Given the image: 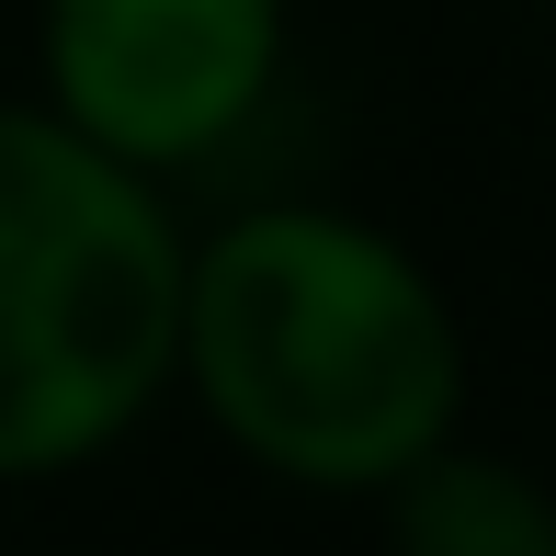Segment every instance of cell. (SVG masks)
Segmentation results:
<instances>
[{"instance_id":"6da1fadb","label":"cell","mask_w":556,"mask_h":556,"mask_svg":"<svg viewBox=\"0 0 556 556\" xmlns=\"http://www.w3.org/2000/svg\"><path fill=\"white\" fill-rule=\"evenodd\" d=\"M205 420L285 489H397L466 409L443 285L364 216L262 205L182 250V352Z\"/></svg>"},{"instance_id":"7a4b0ae2","label":"cell","mask_w":556,"mask_h":556,"mask_svg":"<svg viewBox=\"0 0 556 556\" xmlns=\"http://www.w3.org/2000/svg\"><path fill=\"white\" fill-rule=\"evenodd\" d=\"M182 352V227L148 170L0 103V477L91 466Z\"/></svg>"},{"instance_id":"3957f363","label":"cell","mask_w":556,"mask_h":556,"mask_svg":"<svg viewBox=\"0 0 556 556\" xmlns=\"http://www.w3.org/2000/svg\"><path fill=\"white\" fill-rule=\"evenodd\" d=\"M46 114L125 170L216 160L285 80V0H46Z\"/></svg>"},{"instance_id":"277c9868","label":"cell","mask_w":556,"mask_h":556,"mask_svg":"<svg viewBox=\"0 0 556 556\" xmlns=\"http://www.w3.org/2000/svg\"><path fill=\"white\" fill-rule=\"evenodd\" d=\"M387 556H556V489L511 454L432 443L387 489Z\"/></svg>"}]
</instances>
